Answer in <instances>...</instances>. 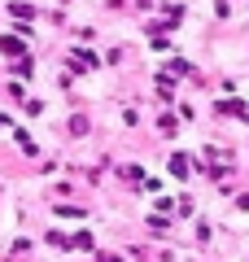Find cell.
Listing matches in <instances>:
<instances>
[{
    "label": "cell",
    "instance_id": "1",
    "mask_svg": "<svg viewBox=\"0 0 249 262\" xmlns=\"http://www.w3.org/2000/svg\"><path fill=\"white\" fill-rule=\"evenodd\" d=\"M0 48H5V53H22V39H9V35H5V39H0Z\"/></svg>",
    "mask_w": 249,
    "mask_h": 262
}]
</instances>
